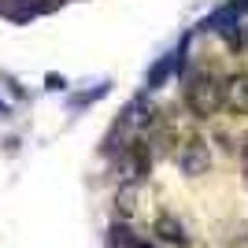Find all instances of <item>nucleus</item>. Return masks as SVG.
I'll list each match as a JSON object with an SVG mask.
<instances>
[{"label":"nucleus","instance_id":"nucleus-1","mask_svg":"<svg viewBox=\"0 0 248 248\" xmlns=\"http://www.w3.org/2000/svg\"><path fill=\"white\" fill-rule=\"evenodd\" d=\"M186 108L197 119H211L222 108V78L211 71H193L186 78Z\"/></svg>","mask_w":248,"mask_h":248},{"label":"nucleus","instance_id":"nucleus-2","mask_svg":"<svg viewBox=\"0 0 248 248\" xmlns=\"http://www.w3.org/2000/svg\"><path fill=\"white\" fill-rule=\"evenodd\" d=\"M174 163L182 167V174H189V178L207 174V167H211V148H207V141L197 134V130L178 134V141H174Z\"/></svg>","mask_w":248,"mask_h":248},{"label":"nucleus","instance_id":"nucleus-3","mask_svg":"<svg viewBox=\"0 0 248 248\" xmlns=\"http://www.w3.org/2000/svg\"><path fill=\"white\" fill-rule=\"evenodd\" d=\"M222 104H226L233 115H248V74L237 71L222 82Z\"/></svg>","mask_w":248,"mask_h":248},{"label":"nucleus","instance_id":"nucleus-4","mask_svg":"<svg viewBox=\"0 0 248 248\" xmlns=\"http://www.w3.org/2000/svg\"><path fill=\"white\" fill-rule=\"evenodd\" d=\"M152 233H155V245H163V248H186L189 245L186 226H182L174 215H159L155 226H152Z\"/></svg>","mask_w":248,"mask_h":248},{"label":"nucleus","instance_id":"nucleus-5","mask_svg":"<svg viewBox=\"0 0 248 248\" xmlns=\"http://www.w3.org/2000/svg\"><path fill=\"white\" fill-rule=\"evenodd\" d=\"M145 174H148V152H145V145L137 141V145L126 152V159H123V178L126 182H141Z\"/></svg>","mask_w":248,"mask_h":248},{"label":"nucleus","instance_id":"nucleus-6","mask_svg":"<svg viewBox=\"0 0 248 248\" xmlns=\"http://www.w3.org/2000/svg\"><path fill=\"white\" fill-rule=\"evenodd\" d=\"M137 211H141V204H137V182H126V186L119 189V215L134 218Z\"/></svg>","mask_w":248,"mask_h":248},{"label":"nucleus","instance_id":"nucleus-7","mask_svg":"<svg viewBox=\"0 0 248 248\" xmlns=\"http://www.w3.org/2000/svg\"><path fill=\"white\" fill-rule=\"evenodd\" d=\"M241 155H245V170H248V141H245V152H241Z\"/></svg>","mask_w":248,"mask_h":248}]
</instances>
